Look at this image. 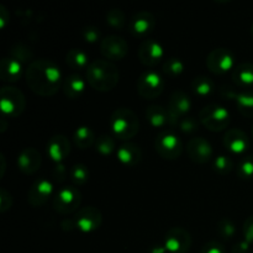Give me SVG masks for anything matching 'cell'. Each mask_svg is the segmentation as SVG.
<instances>
[{
  "mask_svg": "<svg viewBox=\"0 0 253 253\" xmlns=\"http://www.w3.org/2000/svg\"><path fill=\"white\" fill-rule=\"evenodd\" d=\"M22 73L24 64L12 57L5 56L0 62V78L5 83H16L21 78Z\"/></svg>",
  "mask_w": 253,
  "mask_h": 253,
  "instance_id": "cell-22",
  "label": "cell"
},
{
  "mask_svg": "<svg viewBox=\"0 0 253 253\" xmlns=\"http://www.w3.org/2000/svg\"><path fill=\"white\" fill-rule=\"evenodd\" d=\"M212 168L215 172L220 175H226L232 172L234 169V162L231 157L226 155H219L212 161Z\"/></svg>",
  "mask_w": 253,
  "mask_h": 253,
  "instance_id": "cell-36",
  "label": "cell"
},
{
  "mask_svg": "<svg viewBox=\"0 0 253 253\" xmlns=\"http://www.w3.org/2000/svg\"><path fill=\"white\" fill-rule=\"evenodd\" d=\"M7 56L12 57L14 59H16V61L21 62L22 64L24 63H31L32 58H34V52L31 51V48H30L29 46H26V44L24 43H15L14 46L11 47V49L9 51V54Z\"/></svg>",
  "mask_w": 253,
  "mask_h": 253,
  "instance_id": "cell-31",
  "label": "cell"
},
{
  "mask_svg": "<svg viewBox=\"0 0 253 253\" xmlns=\"http://www.w3.org/2000/svg\"><path fill=\"white\" fill-rule=\"evenodd\" d=\"M184 68L185 66L182 59L177 58V57H170V58L166 59V62L163 63L162 71L169 78H175L184 72Z\"/></svg>",
  "mask_w": 253,
  "mask_h": 253,
  "instance_id": "cell-32",
  "label": "cell"
},
{
  "mask_svg": "<svg viewBox=\"0 0 253 253\" xmlns=\"http://www.w3.org/2000/svg\"><path fill=\"white\" fill-rule=\"evenodd\" d=\"M235 54L231 49L225 47H217L212 49L207 57V67L211 73L225 74L230 72L235 66Z\"/></svg>",
  "mask_w": 253,
  "mask_h": 253,
  "instance_id": "cell-9",
  "label": "cell"
},
{
  "mask_svg": "<svg viewBox=\"0 0 253 253\" xmlns=\"http://www.w3.org/2000/svg\"><path fill=\"white\" fill-rule=\"evenodd\" d=\"M250 249H251V244H249L244 239L234 245V247L231 249V253H250Z\"/></svg>",
  "mask_w": 253,
  "mask_h": 253,
  "instance_id": "cell-44",
  "label": "cell"
},
{
  "mask_svg": "<svg viewBox=\"0 0 253 253\" xmlns=\"http://www.w3.org/2000/svg\"><path fill=\"white\" fill-rule=\"evenodd\" d=\"M77 229L83 234H90L100 229L103 224V214L95 207H85L79 209L74 215Z\"/></svg>",
  "mask_w": 253,
  "mask_h": 253,
  "instance_id": "cell-11",
  "label": "cell"
},
{
  "mask_svg": "<svg viewBox=\"0 0 253 253\" xmlns=\"http://www.w3.org/2000/svg\"><path fill=\"white\" fill-rule=\"evenodd\" d=\"M46 151L54 163H63L71 153V142L64 135H54L47 142Z\"/></svg>",
  "mask_w": 253,
  "mask_h": 253,
  "instance_id": "cell-19",
  "label": "cell"
},
{
  "mask_svg": "<svg viewBox=\"0 0 253 253\" xmlns=\"http://www.w3.org/2000/svg\"><path fill=\"white\" fill-rule=\"evenodd\" d=\"M53 194V183L46 178H39L32 183L27 192V202L30 205L39 208L46 204Z\"/></svg>",
  "mask_w": 253,
  "mask_h": 253,
  "instance_id": "cell-15",
  "label": "cell"
},
{
  "mask_svg": "<svg viewBox=\"0 0 253 253\" xmlns=\"http://www.w3.org/2000/svg\"><path fill=\"white\" fill-rule=\"evenodd\" d=\"M192 109V100L189 95L183 90H174L170 94L168 100V114H169V125L177 127L178 123L183 118L188 116V113Z\"/></svg>",
  "mask_w": 253,
  "mask_h": 253,
  "instance_id": "cell-10",
  "label": "cell"
},
{
  "mask_svg": "<svg viewBox=\"0 0 253 253\" xmlns=\"http://www.w3.org/2000/svg\"><path fill=\"white\" fill-rule=\"evenodd\" d=\"M156 27V17L152 12L138 11L131 17L128 22V30L131 35L135 37H146L155 30Z\"/></svg>",
  "mask_w": 253,
  "mask_h": 253,
  "instance_id": "cell-17",
  "label": "cell"
},
{
  "mask_svg": "<svg viewBox=\"0 0 253 253\" xmlns=\"http://www.w3.org/2000/svg\"><path fill=\"white\" fill-rule=\"evenodd\" d=\"M109 126L114 137L121 141H128L140 131V120L131 109L118 108L111 113Z\"/></svg>",
  "mask_w": 253,
  "mask_h": 253,
  "instance_id": "cell-3",
  "label": "cell"
},
{
  "mask_svg": "<svg viewBox=\"0 0 253 253\" xmlns=\"http://www.w3.org/2000/svg\"><path fill=\"white\" fill-rule=\"evenodd\" d=\"M42 165L41 153L34 147L22 148L17 156V167L24 174L31 175L40 169Z\"/></svg>",
  "mask_w": 253,
  "mask_h": 253,
  "instance_id": "cell-18",
  "label": "cell"
},
{
  "mask_svg": "<svg viewBox=\"0 0 253 253\" xmlns=\"http://www.w3.org/2000/svg\"><path fill=\"white\" fill-rule=\"evenodd\" d=\"M232 82L242 90H251L253 86V64L250 62L237 64L231 73Z\"/></svg>",
  "mask_w": 253,
  "mask_h": 253,
  "instance_id": "cell-24",
  "label": "cell"
},
{
  "mask_svg": "<svg viewBox=\"0 0 253 253\" xmlns=\"http://www.w3.org/2000/svg\"><path fill=\"white\" fill-rule=\"evenodd\" d=\"M85 78L91 88L106 93L118 85L120 73L113 62L108 59H94L86 68Z\"/></svg>",
  "mask_w": 253,
  "mask_h": 253,
  "instance_id": "cell-2",
  "label": "cell"
},
{
  "mask_svg": "<svg viewBox=\"0 0 253 253\" xmlns=\"http://www.w3.org/2000/svg\"><path fill=\"white\" fill-rule=\"evenodd\" d=\"M82 37L88 43H96L100 40L101 32L98 27L89 25V26L83 27V30H82Z\"/></svg>",
  "mask_w": 253,
  "mask_h": 253,
  "instance_id": "cell-39",
  "label": "cell"
},
{
  "mask_svg": "<svg viewBox=\"0 0 253 253\" xmlns=\"http://www.w3.org/2000/svg\"><path fill=\"white\" fill-rule=\"evenodd\" d=\"M252 253H253V252H252Z\"/></svg>",
  "mask_w": 253,
  "mask_h": 253,
  "instance_id": "cell-51",
  "label": "cell"
},
{
  "mask_svg": "<svg viewBox=\"0 0 253 253\" xmlns=\"http://www.w3.org/2000/svg\"><path fill=\"white\" fill-rule=\"evenodd\" d=\"M242 234H244L245 240L249 244L253 245V215L245 220L244 226H242Z\"/></svg>",
  "mask_w": 253,
  "mask_h": 253,
  "instance_id": "cell-42",
  "label": "cell"
},
{
  "mask_svg": "<svg viewBox=\"0 0 253 253\" xmlns=\"http://www.w3.org/2000/svg\"><path fill=\"white\" fill-rule=\"evenodd\" d=\"M0 161H1V173H0V177H4V170H5V157H4V155H1L0 156Z\"/></svg>",
  "mask_w": 253,
  "mask_h": 253,
  "instance_id": "cell-48",
  "label": "cell"
},
{
  "mask_svg": "<svg viewBox=\"0 0 253 253\" xmlns=\"http://www.w3.org/2000/svg\"><path fill=\"white\" fill-rule=\"evenodd\" d=\"M86 88L85 81L83 77L77 73H72L66 77L62 85L63 94L68 99H79L84 94Z\"/></svg>",
  "mask_w": 253,
  "mask_h": 253,
  "instance_id": "cell-25",
  "label": "cell"
},
{
  "mask_svg": "<svg viewBox=\"0 0 253 253\" xmlns=\"http://www.w3.org/2000/svg\"><path fill=\"white\" fill-rule=\"evenodd\" d=\"M95 150L96 152L100 153L101 156H110L113 155L116 148L115 138L110 135H100L95 141Z\"/></svg>",
  "mask_w": 253,
  "mask_h": 253,
  "instance_id": "cell-33",
  "label": "cell"
},
{
  "mask_svg": "<svg viewBox=\"0 0 253 253\" xmlns=\"http://www.w3.org/2000/svg\"><path fill=\"white\" fill-rule=\"evenodd\" d=\"M61 227L63 231H73L74 229H77L76 221H74V219H66L62 221Z\"/></svg>",
  "mask_w": 253,
  "mask_h": 253,
  "instance_id": "cell-46",
  "label": "cell"
},
{
  "mask_svg": "<svg viewBox=\"0 0 253 253\" xmlns=\"http://www.w3.org/2000/svg\"><path fill=\"white\" fill-rule=\"evenodd\" d=\"M148 253H168V252H167V250H166L165 245H163V244H156V245H153L152 247H151Z\"/></svg>",
  "mask_w": 253,
  "mask_h": 253,
  "instance_id": "cell-47",
  "label": "cell"
},
{
  "mask_svg": "<svg viewBox=\"0 0 253 253\" xmlns=\"http://www.w3.org/2000/svg\"><path fill=\"white\" fill-rule=\"evenodd\" d=\"M116 157L125 167H135L142 160V151L135 143L125 142L116 150Z\"/></svg>",
  "mask_w": 253,
  "mask_h": 253,
  "instance_id": "cell-23",
  "label": "cell"
},
{
  "mask_svg": "<svg viewBox=\"0 0 253 253\" xmlns=\"http://www.w3.org/2000/svg\"><path fill=\"white\" fill-rule=\"evenodd\" d=\"M25 81L27 86L36 95L53 96L63 85L62 72L52 59H34L25 69Z\"/></svg>",
  "mask_w": 253,
  "mask_h": 253,
  "instance_id": "cell-1",
  "label": "cell"
},
{
  "mask_svg": "<svg viewBox=\"0 0 253 253\" xmlns=\"http://www.w3.org/2000/svg\"><path fill=\"white\" fill-rule=\"evenodd\" d=\"M155 148L162 158L174 161L182 156L183 143L173 130H162L156 137Z\"/></svg>",
  "mask_w": 253,
  "mask_h": 253,
  "instance_id": "cell-6",
  "label": "cell"
},
{
  "mask_svg": "<svg viewBox=\"0 0 253 253\" xmlns=\"http://www.w3.org/2000/svg\"><path fill=\"white\" fill-rule=\"evenodd\" d=\"M250 34H251V37H252V40H253V24H252L251 29H250Z\"/></svg>",
  "mask_w": 253,
  "mask_h": 253,
  "instance_id": "cell-49",
  "label": "cell"
},
{
  "mask_svg": "<svg viewBox=\"0 0 253 253\" xmlns=\"http://www.w3.org/2000/svg\"><path fill=\"white\" fill-rule=\"evenodd\" d=\"M89 177H90L89 168L83 163H77V165L72 166V168L69 169V178L74 187H81V185L85 184L89 180Z\"/></svg>",
  "mask_w": 253,
  "mask_h": 253,
  "instance_id": "cell-30",
  "label": "cell"
},
{
  "mask_svg": "<svg viewBox=\"0 0 253 253\" xmlns=\"http://www.w3.org/2000/svg\"><path fill=\"white\" fill-rule=\"evenodd\" d=\"M9 11H7L6 7H5L4 5H0V29H5L6 25L9 24Z\"/></svg>",
  "mask_w": 253,
  "mask_h": 253,
  "instance_id": "cell-45",
  "label": "cell"
},
{
  "mask_svg": "<svg viewBox=\"0 0 253 253\" xmlns=\"http://www.w3.org/2000/svg\"><path fill=\"white\" fill-rule=\"evenodd\" d=\"M138 59L146 67H155L165 57V48L153 39H145L141 42L137 51Z\"/></svg>",
  "mask_w": 253,
  "mask_h": 253,
  "instance_id": "cell-14",
  "label": "cell"
},
{
  "mask_svg": "<svg viewBox=\"0 0 253 253\" xmlns=\"http://www.w3.org/2000/svg\"><path fill=\"white\" fill-rule=\"evenodd\" d=\"M225 148L234 155H242L247 151L250 146L249 137L246 133L240 128H230L226 131L222 138Z\"/></svg>",
  "mask_w": 253,
  "mask_h": 253,
  "instance_id": "cell-20",
  "label": "cell"
},
{
  "mask_svg": "<svg viewBox=\"0 0 253 253\" xmlns=\"http://www.w3.org/2000/svg\"><path fill=\"white\" fill-rule=\"evenodd\" d=\"M146 119L148 124L155 128H163L167 125H169V114L166 108L161 105H152L147 106L146 109Z\"/></svg>",
  "mask_w": 253,
  "mask_h": 253,
  "instance_id": "cell-26",
  "label": "cell"
},
{
  "mask_svg": "<svg viewBox=\"0 0 253 253\" xmlns=\"http://www.w3.org/2000/svg\"><path fill=\"white\" fill-rule=\"evenodd\" d=\"M165 86L166 83L163 77L153 69L145 71L143 73H141L137 79L138 95L147 100H153V99L158 98L165 90Z\"/></svg>",
  "mask_w": 253,
  "mask_h": 253,
  "instance_id": "cell-7",
  "label": "cell"
},
{
  "mask_svg": "<svg viewBox=\"0 0 253 253\" xmlns=\"http://www.w3.org/2000/svg\"><path fill=\"white\" fill-rule=\"evenodd\" d=\"M200 253H226L225 246L219 241H209L202 247Z\"/></svg>",
  "mask_w": 253,
  "mask_h": 253,
  "instance_id": "cell-41",
  "label": "cell"
},
{
  "mask_svg": "<svg viewBox=\"0 0 253 253\" xmlns=\"http://www.w3.org/2000/svg\"><path fill=\"white\" fill-rule=\"evenodd\" d=\"M163 245L168 253H187L192 247V235L183 227H173L166 234Z\"/></svg>",
  "mask_w": 253,
  "mask_h": 253,
  "instance_id": "cell-12",
  "label": "cell"
},
{
  "mask_svg": "<svg viewBox=\"0 0 253 253\" xmlns=\"http://www.w3.org/2000/svg\"><path fill=\"white\" fill-rule=\"evenodd\" d=\"M252 136H253V125H252Z\"/></svg>",
  "mask_w": 253,
  "mask_h": 253,
  "instance_id": "cell-50",
  "label": "cell"
},
{
  "mask_svg": "<svg viewBox=\"0 0 253 253\" xmlns=\"http://www.w3.org/2000/svg\"><path fill=\"white\" fill-rule=\"evenodd\" d=\"M12 207V195L5 188L0 189V212H6Z\"/></svg>",
  "mask_w": 253,
  "mask_h": 253,
  "instance_id": "cell-40",
  "label": "cell"
},
{
  "mask_svg": "<svg viewBox=\"0 0 253 253\" xmlns=\"http://www.w3.org/2000/svg\"><path fill=\"white\" fill-rule=\"evenodd\" d=\"M100 52L108 61H121L128 53V44L124 37L109 35L100 41Z\"/></svg>",
  "mask_w": 253,
  "mask_h": 253,
  "instance_id": "cell-13",
  "label": "cell"
},
{
  "mask_svg": "<svg viewBox=\"0 0 253 253\" xmlns=\"http://www.w3.org/2000/svg\"><path fill=\"white\" fill-rule=\"evenodd\" d=\"M190 88L194 95L199 98H208L215 91V83L211 78L207 76H198L193 78L190 83Z\"/></svg>",
  "mask_w": 253,
  "mask_h": 253,
  "instance_id": "cell-27",
  "label": "cell"
},
{
  "mask_svg": "<svg viewBox=\"0 0 253 253\" xmlns=\"http://www.w3.org/2000/svg\"><path fill=\"white\" fill-rule=\"evenodd\" d=\"M229 94L225 95V98L234 100L237 110L245 118H253V90H232L231 88H227Z\"/></svg>",
  "mask_w": 253,
  "mask_h": 253,
  "instance_id": "cell-21",
  "label": "cell"
},
{
  "mask_svg": "<svg viewBox=\"0 0 253 253\" xmlns=\"http://www.w3.org/2000/svg\"><path fill=\"white\" fill-rule=\"evenodd\" d=\"M217 235L221 237L222 240H231L232 237L236 235V226H235L234 221L229 217H222L217 221L216 225Z\"/></svg>",
  "mask_w": 253,
  "mask_h": 253,
  "instance_id": "cell-37",
  "label": "cell"
},
{
  "mask_svg": "<svg viewBox=\"0 0 253 253\" xmlns=\"http://www.w3.org/2000/svg\"><path fill=\"white\" fill-rule=\"evenodd\" d=\"M200 125L199 119L194 118V116H185L182 120L178 123V130L182 131L183 133H194L198 131Z\"/></svg>",
  "mask_w": 253,
  "mask_h": 253,
  "instance_id": "cell-38",
  "label": "cell"
},
{
  "mask_svg": "<svg viewBox=\"0 0 253 253\" xmlns=\"http://www.w3.org/2000/svg\"><path fill=\"white\" fill-rule=\"evenodd\" d=\"M66 64L74 71H82V69L86 71L90 62H89V56L83 49L71 48L66 53Z\"/></svg>",
  "mask_w": 253,
  "mask_h": 253,
  "instance_id": "cell-28",
  "label": "cell"
},
{
  "mask_svg": "<svg viewBox=\"0 0 253 253\" xmlns=\"http://www.w3.org/2000/svg\"><path fill=\"white\" fill-rule=\"evenodd\" d=\"M52 174H53V179L56 180L57 183L64 182L67 177V168L63 163H56L53 167V170H52Z\"/></svg>",
  "mask_w": 253,
  "mask_h": 253,
  "instance_id": "cell-43",
  "label": "cell"
},
{
  "mask_svg": "<svg viewBox=\"0 0 253 253\" xmlns=\"http://www.w3.org/2000/svg\"><path fill=\"white\" fill-rule=\"evenodd\" d=\"M26 108L24 93L11 85L2 86L0 90V109L4 118H17Z\"/></svg>",
  "mask_w": 253,
  "mask_h": 253,
  "instance_id": "cell-5",
  "label": "cell"
},
{
  "mask_svg": "<svg viewBox=\"0 0 253 253\" xmlns=\"http://www.w3.org/2000/svg\"><path fill=\"white\" fill-rule=\"evenodd\" d=\"M187 153L190 160L198 165H204L208 163L214 156L212 146L207 138L204 137H194L190 138L187 145Z\"/></svg>",
  "mask_w": 253,
  "mask_h": 253,
  "instance_id": "cell-16",
  "label": "cell"
},
{
  "mask_svg": "<svg viewBox=\"0 0 253 253\" xmlns=\"http://www.w3.org/2000/svg\"><path fill=\"white\" fill-rule=\"evenodd\" d=\"M82 203V193L74 185L63 187L57 192L53 199V208L58 214L69 215L79 210Z\"/></svg>",
  "mask_w": 253,
  "mask_h": 253,
  "instance_id": "cell-8",
  "label": "cell"
},
{
  "mask_svg": "<svg viewBox=\"0 0 253 253\" xmlns=\"http://www.w3.org/2000/svg\"><path fill=\"white\" fill-rule=\"evenodd\" d=\"M73 141L74 145L79 148V150H86V148L91 147L95 145L96 137L94 135L93 130L89 126L82 125L76 128L73 133Z\"/></svg>",
  "mask_w": 253,
  "mask_h": 253,
  "instance_id": "cell-29",
  "label": "cell"
},
{
  "mask_svg": "<svg viewBox=\"0 0 253 253\" xmlns=\"http://www.w3.org/2000/svg\"><path fill=\"white\" fill-rule=\"evenodd\" d=\"M236 174L242 180L253 179V155L245 156L239 161Z\"/></svg>",
  "mask_w": 253,
  "mask_h": 253,
  "instance_id": "cell-34",
  "label": "cell"
},
{
  "mask_svg": "<svg viewBox=\"0 0 253 253\" xmlns=\"http://www.w3.org/2000/svg\"><path fill=\"white\" fill-rule=\"evenodd\" d=\"M105 19L106 24L116 30H123L126 24L125 14H124L123 10L118 9V7H113V9L109 10L105 15Z\"/></svg>",
  "mask_w": 253,
  "mask_h": 253,
  "instance_id": "cell-35",
  "label": "cell"
},
{
  "mask_svg": "<svg viewBox=\"0 0 253 253\" xmlns=\"http://www.w3.org/2000/svg\"><path fill=\"white\" fill-rule=\"evenodd\" d=\"M199 121L209 131L220 132L230 125L231 115L225 106L219 104H210L200 110Z\"/></svg>",
  "mask_w": 253,
  "mask_h": 253,
  "instance_id": "cell-4",
  "label": "cell"
}]
</instances>
